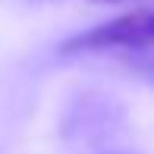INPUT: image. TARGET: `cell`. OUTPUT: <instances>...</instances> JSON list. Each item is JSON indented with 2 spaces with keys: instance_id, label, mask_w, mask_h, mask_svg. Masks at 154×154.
Masks as SVG:
<instances>
[{
  "instance_id": "cell-1",
  "label": "cell",
  "mask_w": 154,
  "mask_h": 154,
  "mask_svg": "<svg viewBox=\"0 0 154 154\" xmlns=\"http://www.w3.org/2000/svg\"><path fill=\"white\" fill-rule=\"evenodd\" d=\"M60 54H110L120 57L132 72L154 82V6H135L116 19L72 35L60 44Z\"/></svg>"
},
{
  "instance_id": "cell-2",
  "label": "cell",
  "mask_w": 154,
  "mask_h": 154,
  "mask_svg": "<svg viewBox=\"0 0 154 154\" xmlns=\"http://www.w3.org/2000/svg\"><path fill=\"white\" fill-rule=\"evenodd\" d=\"M94 3H123V0H94Z\"/></svg>"
}]
</instances>
